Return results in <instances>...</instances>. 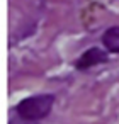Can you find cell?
Listing matches in <instances>:
<instances>
[{
    "label": "cell",
    "mask_w": 119,
    "mask_h": 124,
    "mask_svg": "<svg viewBox=\"0 0 119 124\" xmlns=\"http://www.w3.org/2000/svg\"><path fill=\"white\" fill-rule=\"evenodd\" d=\"M51 105H53V97L51 95H38V97L24 99L17 105V112L22 119L36 121V119L46 117L51 110Z\"/></svg>",
    "instance_id": "cell-1"
},
{
    "label": "cell",
    "mask_w": 119,
    "mask_h": 124,
    "mask_svg": "<svg viewBox=\"0 0 119 124\" xmlns=\"http://www.w3.org/2000/svg\"><path fill=\"white\" fill-rule=\"evenodd\" d=\"M102 43L104 46L112 51V53H119V27H111L104 32L102 36Z\"/></svg>",
    "instance_id": "cell-3"
},
{
    "label": "cell",
    "mask_w": 119,
    "mask_h": 124,
    "mask_svg": "<svg viewBox=\"0 0 119 124\" xmlns=\"http://www.w3.org/2000/svg\"><path fill=\"white\" fill-rule=\"evenodd\" d=\"M105 61H107V54H105L102 49H99V48H90L88 51H85V53L78 58L77 68H78V70H87V68H90V66H94V65L105 63Z\"/></svg>",
    "instance_id": "cell-2"
}]
</instances>
